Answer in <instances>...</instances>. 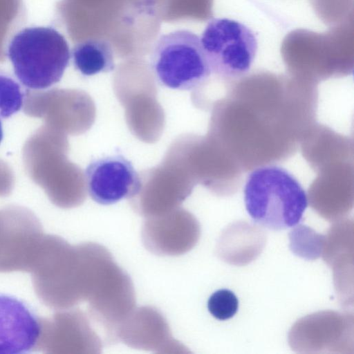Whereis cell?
Listing matches in <instances>:
<instances>
[{
  "instance_id": "cell-1",
  "label": "cell",
  "mask_w": 354,
  "mask_h": 354,
  "mask_svg": "<svg viewBox=\"0 0 354 354\" xmlns=\"http://www.w3.org/2000/svg\"><path fill=\"white\" fill-rule=\"evenodd\" d=\"M243 193L252 219L273 230L297 225L308 207L306 192L299 180L278 165H263L250 171Z\"/></svg>"
},
{
  "instance_id": "cell-2",
  "label": "cell",
  "mask_w": 354,
  "mask_h": 354,
  "mask_svg": "<svg viewBox=\"0 0 354 354\" xmlns=\"http://www.w3.org/2000/svg\"><path fill=\"white\" fill-rule=\"evenodd\" d=\"M7 55L20 83L34 90L59 82L71 57L65 37L50 26L18 31L8 43Z\"/></svg>"
},
{
  "instance_id": "cell-3",
  "label": "cell",
  "mask_w": 354,
  "mask_h": 354,
  "mask_svg": "<svg viewBox=\"0 0 354 354\" xmlns=\"http://www.w3.org/2000/svg\"><path fill=\"white\" fill-rule=\"evenodd\" d=\"M150 66L160 85L180 91L201 87L212 73L201 37L188 30L162 35L152 47Z\"/></svg>"
},
{
  "instance_id": "cell-4",
  "label": "cell",
  "mask_w": 354,
  "mask_h": 354,
  "mask_svg": "<svg viewBox=\"0 0 354 354\" xmlns=\"http://www.w3.org/2000/svg\"><path fill=\"white\" fill-rule=\"evenodd\" d=\"M201 41L212 73L225 80L246 75L258 50L254 32L241 22L227 18L211 19Z\"/></svg>"
},
{
  "instance_id": "cell-5",
  "label": "cell",
  "mask_w": 354,
  "mask_h": 354,
  "mask_svg": "<svg viewBox=\"0 0 354 354\" xmlns=\"http://www.w3.org/2000/svg\"><path fill=\"white\" fill-rule=\"evenodd\" d=\"M90 197L101 205L114 204L137 195L140 177L131 162L122 155L92 160L84 171Z\"/></svg>"
},
{
  "instance_id": "cell-6",
  "label": "cell",
  "mask_w": 354,
  "mask_h": 354,
  "mask_svg": "<svg viewBox=\"0 0 354 354\" xmlns=\"http://www.w3.org/2000/svg\"><path fill=\"white\" fill-rule=\"evenodd\" d=\"M42 323L23 299L0 292V354H24L35 348Z\"/></svg>"
},
{
  "instance_id": "cell-7",
  "label": "cell",
  "mask_w": 354,
  "mask_h": 354,
  "mask_svg": "<svg viewBox=\"0 0 354 354\" xmlns=\"http://www.w3.org/2000/svg\"><path fill=\"white\" fill-rule=\"evenodd\" d=\"M162 314L151 307L134 308L120 325L117 342L129 346L157 353H183L185 347L174 339ZM184 352V351H183Z\"/></svg>"
},
{
  "instance_id": "cell-8",
  "label": "cell",
  "mask_w": 354,
  "mask_h": 354,
  "mask_svg": "<svg viewBox=\"0 0 354 354\" xmlns=\"http://www.w3.org/2000/svg\"><path fill=\"white\" fill-rule=\"evenodd\" d=\"M200 236L197 221L171 218H153L143 225L142 240L145 247L157 254L179 255L192 249Z\"/></svg>"
},
{
  "instance_id": "cell-9",
  "label": "cell",
  "mask_w": 354,
  "mask_h": 354,
  "mask_svg": "<svg viewBox=\"0 0 354 354\" xmlns=\"http://www.w3.org/2000/svg\"><path fill=\"white\" fill-rule=\"evenodd\" d=\"M71 54L74 67L84 76L109 73L115 69L112 48L103 39H89L80 42L73 47Z\"/></svg>"
},
{
  "instance_id": "cell-10",
  "label": "cell",
  "mask_w": 354,
  "mask_h": 354,
  "mask_svg": "<svg viewBox=\"0 0 354 354\" xmlns=\"http://www.w3.org/2000/svg\"><path fill=\"white\" fill-rule=\"evenodd\" d=\"M290 247L296 255L308 260L319 258L324 250L325 237L310 227L299 225L289 234Z\"/></svg>"
},
{
  "instance_id": "cell-11",
  "label": "cell",
  "mask_w": 354,
  "mask_h": 354,
  "mask_svg": "<svg viewBox=\"0 0 354 354\" xmlns=\"http://www.w3.org/2000/svg\"><path fill=\"white\" fill-rule=\"evenodd\" d=\"M26 91L10 74L0 70V119H6L22 108Z\"/></svg>"
},
{
  "instance_id": "cell-12",
  "label": "cell",
  "mask_w": 354,
  "mask_h": 354,
  "mask_svg": "<svg viewBox=\"0 0 354 354\" xmlns=\"http://www.w3.org/2000/svg\"><path fill=\"white\" fill-rule=\"evenodd\" d=\"M207 308L214 317L226 320L236 313L239 300L233 292L227 289L218 290L209 297Z\"/></svg>"
},
{
  "instance_id": "cell-13",
  "label": "cell",
  "mask_w": 354,
  "mask_h": 354,
  "mask_svg": "<svg viewBox=\"0 0 354 354\" xmlns=\"http://www.w3.org/2000/svg\"><path fill=\"white\" fill-rule=\"evenodd\" d=\"M3 128H2V123L0 121V143L3 139Z\"/></svg>"
}]
</instances>
